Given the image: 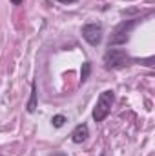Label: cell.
Returning <instances> with one entry per match:
<instances>
[{"label":"cell","instance_id":"6da1fadb","mask_svg":"<svg viewBox=\"0 0 155 156\" xmlns=\"http://www.w3.org/2000/svg\"><path fill=\"white\" fill-rule=\"evenodd\" d=\"M104 69L112 71V69H120L124 66H128L131 62V58L128 56L126 49H120V47H110L104 55Z\"/></svg>","mask_w":155,"mask_h":156},{"label":"cell","instance_id":"7a4b0ae2","mask_svg":"<svg viewBox=\"0 0 155 156\" xmlns=\"http://www.w3.org/2000/svg\"><path fill=\"white\" fill-rule=\"evenodd\" d=\"M115 102V93L113 91H102L97 98V105L93 109V120L95 122H104L106 116L112 113V105Z\"/></svg>","mask_w":155,"mask_h":156},{"label":"cell","instance_id":"3957f363","mask_svg":"<svg viewBox=\"0 0 155 156\" xmlns=\"http://www.w3.org/2000/svg\"><path fill=\"white\" fill-rule=\"evenodd\" d=\"M139 24V18H131V20H124L117 26L110 37V47L112 45H120V44H126L130 38V33L133 31V27Z\"/></svg>","mask_w":155,"mask_h":156},{"label":"cell","instance_id":"277c9868","mask_svg":"<svg viewBox=\"0 0 155 156\" xmlns=\"http://www.w3.org/2000/svg\"><path fill=\"white\" fill-rule=\"evenodd\" d=\"M102 26L97 24V22H91V24H86L82 26V38L86 40L89 45H99L102 42Z\"/></svg>","mask_w":155,"mask_h":156},{"label":"cell","instance_id":"5b68a950","mask_svg":"<svg viewBox=\"0 0 155 156\" xmlns=\"http://www.w3.org/2000/svg\"><path fill=\"white\" fill-rule=\"evenodd\" d=\"M88 136H89L88 125H86V123H78L77 127L73 129V133H71V142H73V144H82V142L88 140Z\"/></svg>","mask_w":155,"mask_h":156},{"label":"cell","instance_id":"8992f818","mask_svg":"<svg viewBox=\"0 0 155 156\" xmlns=\"http://www.w3.org/2000/svg\"><path fill=\"white\" fill-rule=\"evenodd\" d=\"M37 82H31V94H29V102H28V113H35L37 109Z\"/></svg>","mask_w":155,"mask_h":156},{"label":"cell","instance_id":"52a82bcc","mask_svg":"<svg viewBox=\"0 0 155 156\" xmlns=\"http://www.w3.org/2000/svg\"><path fill=\"white\" fill-rule=\"evenodd\" d=\"M89 73H91V64L89 62H84L82 64V69H80V82L82 83L89 78Z\"/></svg>","mask_w":155,"mask_h":156},{"label":"cell","instance_id":"ba28073f","mask_svg":"<svg viewBox=\"0 0 155 156\" xmlns=\"http://www.w3.org/2000/svg\"><path fill=\"white\" fill-rule=\"evenodd\" d=\"M51 123H53V127L60 129V127L66 123V116H64V115H55V116L51 118Z\"/></svg>","mask_w":155,"mask_h":156},{"label":"cell","instance_id":"9c48e42d","mask_svg":"<svg viewBox=\"0 0 155 156\" xmlns=\"http://www.w3.org/2000/svg\"><path fill=\"white\" fill-rule=\"evenodd\" d=\"M57 2H60V4H75L77 0H57Z\"/></svg>","mask_w":155,"mask_h":156},{"label":"cell","instance_id":"30bf717a","mask_svg":"<svg viewBox=\"0 0 155 156\" xmlns=\"http://www.w3.org/2000/svg\"><path fill=\"white\" fill-rule=\"evenodd\" d=\"M9 2H11V4H15V5H20L24 0H9Z\"/></svg>","mask_w":155,"mask_h":156}]
</instances>
